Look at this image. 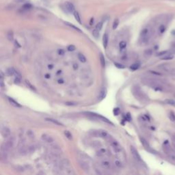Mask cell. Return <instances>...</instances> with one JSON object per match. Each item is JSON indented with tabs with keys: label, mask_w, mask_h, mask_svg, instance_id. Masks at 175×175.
Instances as JSON below:
<instances>
[{
	"label": "cell",
	"mask_w": 175,
	"mask_h": 175,
	"mask_svg": "<svg viewBox=\"0 0 175 175\" xmlns=\"http://www.w3.org/2000/svg\"><path fill=\"white\" fill-rule=\"evenodd\" d=\"M114 114L115 115H118V113H119V109L116 108V109H114Z\"/></svg>",
	"instance_id": "cell-44"
},
{
	"label": "cell",
	"mask_w": 175,
	"mask_h": 175,
	"mask_svg": "<svg viewBox=\"0 0 175 175\" xmlns=\"http://www.w3.org/2000/svg\"><path fill=\"white\" fill-rule=\"evenodd\" d=\"M46 121H49V122H51L54 123V124H55V125H57L63 126V125L62 124V123H61V122H60L58 121H56V120L52 119V118H46Z\"/></svg>",
	"instance_id": "cell-15"
},
{
	"label": "cell",
	"mask_w": 175,
	"mask_h": 175,
	"mask_svg": "<svg viewBox=\"0 0 175 175\" xmlns=\"http://www.w3.org/2000/svg\"><path fill=\"white\" fill-rule=\"evenodd\" d=\"M94 18H90V25H92L94 24Z\"/></svg>",
	"instance_id": "cell-46"
},
{
	"label": "cell",
	"mask_w": 175,
	"mask_h": 175,
	"mask_svg": "<svg viewBox=\"0 0 175 175\" xmlns=\"http://www.w3.org/2000/svg\"><path fill=\"white\" fill-rule=\"evenodd\" d=\"M8 101L10 102V103L12 105H13L14 107H15V108H21V105L19 104L18 103H17L16 101H14L13 99H12V98H8Z\"/></svg>",
	"instance_id": "cell-11"
},
{
	"label": "cell",
	"mask_w": 175,
	"mask_h": 175,
	"mask_svg": "<svg viewBox=\"0 0 175 175\" xmlns=\"http://www.w3.org/2000/svg\"><path fill=\"white\" fill-rule=\"evenodd\" d=\"M120 49H125L126 47H127V42H125V41H122L120 42Z\"/></svg>",
	"instance_id": "cell-29"
},
{
	"label": "cell",
	"mask_w": 175,
	"mask_h": 175,
	"mask_svg": "<svg viewBox=\"0 0 175 175\" xmlns=\"http://www.w3.org/2000/svg\"><path fill=\"white\" fill-rule=\"evenodd\" d=\"M1 135L5 138H7L10 137V130L9 128H8L6 127H2V128H1Z\"/></svg>",
	"instance_id": "cell-6"
},
{
	"label": "cell",
	"mask_w": 175,
	"mask_h": 175,
	"mask_svg": "<svg viewBox=\"0 0 175 175\" xmlns=\"http://www.w3.org/2000/svg\"><path fill=\"white\" fill-rule=\"evenodd\" d=\"M48 68H49V69H52V68H54V65H53V64H49V65L48 66Z\"/></svg>",
	"instance_id": "cell-50"
},
{
	"label": "cell",
	"mask_w": 175,
	"mask_h": 175,
	"mask_svg": "<svg viewBox=\"0 0 175 175\" xmlns=\"http://www.w3.org/2000/svg\"><path fill=\"white\" fill-rule=\"evenodd\" d=\"M64 135H65V136L68 139H72V135H71V133L68 131H64Z\"/></svg>",
	"instance_id": "cell-30"
},
{
	"label": "cell",
	"mask_w": 175,
	"mask_h": 175,
	"mask_svg": "<svg viewBox=\"0 0 175 175\" xmlns=\"http://www.w3.org/2000/svg\"><path fill=\"white\" fill-rule=\"evenodd\" d=\"M169 117H170L171 121L175 122V114H174V112H170V114H169Z\"/></svg>",
	"instance_id": "cell-33"
},
{
	"label": "cell",
	"mask_w": 175,
	"mask_h": 175,
	"mask_svg": "<svg viewBox=\"0 0 175 175\" xmlns=\"http://www.w3.org/2000/svg\"><path fill=\"white\" fill-rule=\"evenodd\" d=\"M25 0H14V1L17 2V3H23Z\"/></svg>",
	"instance_id": "cell-49"
},
{
	"label": "cell",
	"mask_w": 175,
	"mask_h": 175,
	"mask_svg": "<svg viewBox=\"0 0 175 175\" xmlns=\"http://www.w3.org/2000/svg\"><path fill=\"white\" fill-rule=\"evenodd\" d=\"M16 71H15L13 68H8V69L7 70V73H8V75H14L15 74Z\"/></svg>",
	"instance_id": "cell-20"
},
{
	"label": "cell",
	"mask_w": 175,
	"mask_h": 175,
	"mask_svg": "<svg viewBox=\"0 0 175 175\" xmlns=\"http://www.w3.org/2000/svg\"><path fill=\"white\" fill-rule=\"evenodd\" d=\"M64 8H66L68 12L73 13L75 11V8L74 5L72 4L71 2L66 1V2H64Z\"/></svg>",
	"instance_id": "cell-2"
},
{
	"label": "cell",
	"mask_w": 175,
	"mask_h": 175,
	"mask_svg": "<svg viewBox=\"0 0 175 175\" xmlns=\"http://www.w3.org/2000/svg\"><path fill=\"white\" fill-rule=\"evenodd\" d=\"M79 165H80V166H81L84 170H89L88 163L85 162V161H84V160L81 159V161H79Z\"/></svg>",
	"instance_id": "cell-10"
},
{
	"label": "cell",
	"mask_w": 175,
	"mask_h": 175,
	"mask_svg": "<svg viewBox=\"0 0 175 175\" xmlns=\"http://www.w3.org/2000/svg\"><path fill=\"white\" fill-rule=\"evenodd\" d=\"M72 67H73V68H74L75 70H77V69L78 68V64H74L73 66H72Z\"/></svg>",
	"instance_id": "cell-48"
},
{
	"label": "cell",
	"mask_w": 175,
	"mask_h": 175,
	"mask_svg": "<svg viewBox=\"0 0 175 175\" xmlns=\"http://www.w3.org/2000/svg\"><path fill=\"white\" fill-rule=\"evenodd\" d=\"M99 30H98L97 29H94V30L92 31V35L94 36L95 38H98L99 37Z\"/></svg>",
	"instance_id": "cell-21"
},
{
	"label": "cell",
	"mask_w": 175,
	"mask_h": 175,
	"mask_svg": "<svg viewBox=\"0 0 175 175\" xmlns=\"http://www.w3.org/2000/svg\"><path fill=\"white\" fill-rule=\"evenodd\" d=\"M27 135H28V136L30 137V138L34 137V133H33V132H32L31 131H27Z\"/></svg>",
	"instance_id": "cell-40"
},
{
	"label": "cell",
	"mask_w": 175,
	"mask_h": 175,
	"mask_svg": "<svg viewBox=\"0 0 175 175\" xmlns=\"http://www.w3.org/2000/svg\"><path fill=\"white\" fill-rule=\"evenodd\" d=\"M131 152V154L133 156L135 159L138 161H141V157H140V155H139L138 152L137 151V150L133 147V146H131L130 148Z\"/></svg>",
	"instance_id": "cell-5"
},
{
	"label": "cell",
	"mask_w": 175,
	"mask_h": 175,
	"mask_svg": "<svg viewBox=\"0 0 175 175\" xmlns=\"http://www.w3.org/2000/svg\"><path fill=\"white\" fill-rule=\"evenodd\" d=\"M108 34H105L104 35H103V47H105V48H106L107 47V46H108Z\"/></svg>",
	"instance_id": "cell-12"
},
{
	"label": "cell",
	"mask_w": 175,
	"mask_h": 175,
	"mask_svg": "<svg viewBox=\"0 0 175 175\" xmlns=\"http://www.w3.org/2000/svg\"><path fill=\"white\" fill-rule=\"evenodd\" d=\"M25 84H27V86H28L29 88H31V90H36V88H34V85H31V83H30V81H28V80H27V79H26V80H25Z\"/></svg>",
	"instance_id": "cell-32"
},
{
	"label": "cell",
	"mask_w": 175,
	"mask_h": 175,
	"mask_svg": "<svg viewBox=\"0 0 175 175\" xmlns=\"http://www.w3.org/2000/svg\"><path fill=\"white\" fill-rule=\"evenodd\" d=\"M106 150L105 148H100L97 151V155L98 156H103L106 153Z\"/></svg>",
	"instance_id": "cell-18"
},
{
	"label": "cell",
	"mask_w": 175,
	"mask_h": 175,
	"mask_svg": "<svg viewBox=\"0 0 175 175\" xmlns=\"http://www.w3.org/2000/svg\"><path fill=\"white\" fill-rule=\"evenodd\" d=\"M66 25H68V26H69L70 27H71V28H72V29H74V30H77V31H79V32H81V30L78 28L77 27H76L75 25H74L73 24H72V23H68V22H65L64 23Z\"/></svg>",
	"instance_id": "cell-17"
},
{
	"label": "cell",
	"mask_w": 175,
	"mask_h": 175,
	"mask_svg": "<svg viewBox=\"0 0 175 175\" xmlns=\"http://www.w3.org/2000/svg\"><path fill=\"white\" fill-rule=\"evenodd\" d=\"M167 54V51H162L157 54V55H166Z\"/></svg>",
	"instance_id": "cell-45"
},
{
	"label": "cell",
	"mask_w": 175,
	"mask_h": 175,
	"mask_svg": "<svg viewBox=\"0 0 175 175\" xmlns=\"http://www.w3.org/2000/svg\"><path fill=\"white\" fill-rule=\"evenodd\" d=\"M42 139L43 141H45V142H47V143H52L54 142V139L51 137H50L49 135H47V134H44L42 135Z\"/></svg>",
	"instance_id": "cell-9"
},
{
	"label": "cell",
	"mask_w": 175,
	"mask_h": 175,
	"mask_svg": "<svg viewBox=\"0 0 175 175\" xmlns=\"http://www.w3.org/2000/svg\"><path fill=\"white\" fill-rule=\"evenodd\" d=\"M163 151H164V152L166 153V154H168V155H170L172 154V149H171L170 146V145L168 144V141H166L165 142V143L163 144Z\"/></svg>",
	"instance_id": "cell-8"
},
{
	"label": "cell",
	"mask_w": 175,
	"mask_h": 175,
	"mask_svg": "<svg viewBox=\"0 0 175 175\" xmlns=\"http://www.w3.org/2000/svg\"><path fill=\"white\" fill-rule=\"evenodd\" d=\"M14 46H15V47H16L17 48H20V47H21V45H20V44H19V43H18V42H17V41H14Z\"/></svg>",
	"instance_id": "cell-41"
},
{
	"label": "cell",
	"mask_w": 175,
	"mask_h": 175,
	"mask_svg": "<svg viewBox=\"0 0 175 175\" xmlns=\"http://www.w3.org/2000/svg\"><path fill=\"white\" fill-rule=\"evenodd\" d=\"M118 24H119V20L118 19V18H116L114 21V23H113V25H112V28L113 30H116L118 27Z\"/></svg>",
	"instance_id": "cell-23"
},
{
	"label": "cell",
	"mask_w": 175,
	"mask_h": 175,
	"mask_svg": "<svg viewBox=\"0 0 175 175\" xmlns=\"http://www.w3.org/2000/svg\"><path fill=\"white\" fill-rule=\"evenodd\" d=\"M172 144H173V146L175 149V137H172Z\"/></svg>",
	"instance_id": "cell-47"
},
{
	"label": "cell",
	"mask_w": 175,
	"mask_h": 175,
	"mask_svg": "<svg viewBox=\"0 0 175 175\" xmlns=\"http://www.w3.org/2000/svg\"><path fill=\"white\" fill-rule=\"evenodd\" d=\"M139 67V65L138 64H133L131 66V69L133 70V71H135L137 69H138V68Z\"/></svg>",
	"instance_id": "cell-31"
},
{
	"label": "cell",
	"mask_w": 175,
	"mask_h": 175,
	"mask_svg": "<svg viewBox=\"0 0 175 175\" xmlns=\"http://www.w3.org/2000/svg\"><path fill=\"white\" fill-rule=\"evenodd\" d=\"M99 135L101 137L105 138H108V136H109L108 133L106 131H99Z\"/></svg>",
	"instance_id": "cell-19"
},
{
	"label": "cell",
	"mask_w": 175,
	"mask_h": 175,
	"mask_svg": "<svg viewBox=\"0 0 175 175\" xmlns=\"http://www.w3.org/2000/svg\"><path fill=\"white\" fill-rule=\"evenodd\" d=\"M67 49H68V51H75V47L72 45H69V46L68 47Z\"/></svg>",
	"instance_id": "cell-35"
},
{
	"label": "cell",
	"mask_w": 175,
	"mask_h": 175,
	"mask_svg": "<svg viewBox=\"0 0 175 175\" xmlns=\"http://www.w3.org/2000/svg\"><path fill=\"white\" fill-rule=\"evenodd\" d=\"M151 54H152V50L148 49L145 51V55H146L150 56V55H151Z\"/></svg>",
	"instance_id": "cell-37"
},
{
	"label": "cell",
	"mask_w": 175,
	"mask_h": 175,
	"mask_svg": "<svg viewBox=\"0 0 175 175\" xmlns=\"http://www.w3.org/2000/svg\"><path fill=\"white\" fill-rule=\"evenodd\" d=\"M170 55H168V56H166L165 58H163V60H170L173 58L172 56H170Z\"/></svg>",
	"instance_id": "cell-42"
},
{
	"label": "cell",
	"mask_w": 175,
	"mask_h": 175,
	"mask_svg": "<svg viewBox=\"0 0 175 175\" xmlns=\"http://www.w3.org/2000/svg\"><path fill=\"white\" fill-rule=\"evenodd\" d=\"M7 38L10 41H12L13 40V32L12 31H8V34H7Z\"/></svg>",
	"instance_id": "cell-24"
},
{
	"label": "cell",
	"mask_w": 175,
	"mask_h": 175,
	"mask_svg": "<svg viewBox=\"0 0 175 175\" xmlns=\"http://www.w3.org/2000/svg\"><path fill=\"white\" fill-rule=\"evenodd\" d=\"M20 81H21V80H20V78H19V77H16V78H15L14 82H15L16 84H19Z\"/></svg>",
	"instance_id": "cell-43"
},
{
	"label": "cell",
	"mask_w": 175,
	"mask_h": 175,
	"mask_svg": "<svg viewBox=\"0 0 175 175\" xmlns=\"http://www.w3.org/2000/svg\"><path fill=\"white\" fill-rule=\"evenodd\" d=\"M140 139H141V142H142V143L143 146H144L145 148H149V145H148V142H146V140H145L144 138H140Z\"/></svg>",
	"instance_id": "cell-27"
},
{
	"label": "cell",
	"mask_w": 175,
	"mask_h": 175,
	"mask_svg": "<svg viewBox=\"0 0 175 175\" xmlns=\"http://www.w3.org/2000/svg\"><path fill=\"white\" fill-rule=\"evenodd\" d=\"M73 15H74V17H75V18L76 19L78 23H81V17H80V15H79V12H77V11H75V12H73Z\"/></svg>",
	"instance_id": "cell-14"
},
{
	"label": "cell",
	"mask_w": 175,
	"mask_h": 175,
	"mask_svg": "<svg viewBox=\"0 0 175 175\" xmlns=\"http://www.w3.org/2000/svg\"><path fill=\"white\" fill-rule=\"evenodd\" d=\"M103 21H101V22L98 23L97 24V25H96V27H95V28L97 29V30H99V31H101V29H102V27H103Z\"/></svg>",
	"instance_id": "cell-28"
},
{
	"label": "cell",
	"mask_w": 175,
	"mask_h": 175,
	"mask_svg": "<svg viewBox=\"0 0 175 175\" xmlns=\"http://www.w3.org/2000/svg\"><path fill=\"white\" fill-rule=\"evenodd\" d=\"M140 36H141L142 41L144 42H146L148 41V39L150 38V31L148 28H144V30L141 31Z\"/></svg>",
	"instance_id": "cell-1"
},
{
	"label": "cell",
	"mask_w": 175,
	"mask_h": 175,
	"mask_svg": "<svg viewBox=\"0 0 175 175\" xmlns=\"http://www.w3.org/2000/svg\"><path fill=\"white\" fill-rule=\"evenodd\" d=\"M58 83L59 84H63L64 81H63L62 79H60V80H58Z\"/></svg>",
	"instance_id": "cell-51"
},
{
	"label": "cell",
	"mask_w": 175,
	"mask_h": 175,
	"mask_svg": "<svg viewBox=\"0 0 175 175\" xmlns=\"http://www.w3.org/2000/svg\"><path fill=\"white\" fill-rule=\"evenodd\" d=\"M45 77H46L47 79H49V78H50V75H48V74H47V75H45Z\"/></svg>",
	"instance_id": "cell-52"
},
{
	"label": "cell",
	"mask_w": 175,
	"mask_h": 175,
	"mask_svg": "<svg viewBox=\"0 0 175 175\" xmlns=\"http://www.w3.org/2000/svg\"><path fill=\"white\" fill-rule=\"evenodd\" d=\"M78 58H79V60L81 61V62H86V58H85V57L83 55V54H78Z\"/></svg>",
	"instance_id": "cell-22"
},
{
	"label": "cell",
	"mask_w": 175,
	"mask_h": 175,
	"mask_svg": "<svg viewBox=\"0 0 175 175\" xmlns=\"http://www.w3.org/2000/svg\"><path fill=\"white\" fill-rule=\"evenodd\" d=\"M159 32H160L161 34H163V33L165 31V30H166V27H165L163 25H162L159 27Z\"/></svg>",
	"instance_id": "cell-34"
},
{
	"label": "cell",
	"mask_w": 175,
	"mask_h": 175,
	"mask_svg": "<svg viewBox=\"0 0 175 175\" xmlns=\"http://www.w3.org/2000/svg\"><path fill=\"white\" fill-rule=\"evenodd\" d=\"M32 8V5L30 3H26L25 4H23L22 7V9L24 10H29Z\"/></svg>",
	"instance_id": "cell-16"
},
{
	"label": "cell",
	"mask_w": 175,
	"mask_h": 175,
	"mask_svg": "<svg viewBox=\"0 0 175 175\" xmlns=\"http://www.w3.org/2000/svg\"><path fill=\"white\" fill-rule=\"evenodd\" d=\"M115 166H116V167H118V168H121L122 166V163H121V161H119V160H116L115 161Z\"/></svg>",
	"instance_id": "cell-36"
},
{
	"label": "cell",
	"mask_w": 175,
	"mask_h": 175,
	"mask_svg": "<svg viewBox=\"0 0 175 175\" xmlns=\"http://www.w3.org/2000/svg\"><path fill=\"white\" fill-rule=\"evenodd\" d=\"M100 166L102 167L104 170H109L111 168V163L107 159H103L100 163Z\"/></svg>",
	"instance_id": "cell-4"
},
{
	"label": "cell",
	"mask_w": 175,
	"mask_h": 175,
	"mask_svg": "<svg viewBox=\"0 0 175 175\" xmlns=\"http://www.w3.org/2000/svg\"><path fill=\"white\" fill-rule=\"evenodd\" d=\"M58 53L59 55H63L64 53H65V51H64V49H59L58 51Z\"/></svg>",
	"instance_id": "cell-39"
},
{
	"label": "cell",
	"mask_w": 175,
	"mask_h": 175,
	"mask_svg": "<svg viewBox=\"0 0 175 175\" xmlns=\"http://www.w3.org/2000/svg\"><path fill=\"white\" fill-rule=\"evenodd\" d=\"M133 94L135 96L136 98H138V99H144V94H143V92H141V90L139 89V88H135L133 89Z\"/></svg>",
	"instance_id": "cell-3"
},
{
	"label": "cell",
	"mask_w": 175,
	"mask_h": 175,
	"mask_svg": "<svg viewBox=\"0 0 175 175\" xmlns=\"http://www.w3.org/2000/svg\"><path fill=\"white\" fill-rule=\"evenodd\" d=\"M100 61H101V64L102 65V66H105V58L103 55V54H100Z\"/></svg>",
	"instance_id": "cell-25"
},
{
	"label": "cell",
	"mask_w": 175,
	"mask_h": 175,
	"mask_svg": "<svg viewBox=\"0 0 175 175\" xmlns=\"http://www.w3.org/2000/svg\"><path fill=\"white\" fill-rule=\"evenodd\" d=\"M166 103L168 105H170L175 107V101L172 99H167L166 100Z\"/></svg>",
	"instance_id": "cell-26"
},
{
	"label": "cell",
	"mask_w": 175,
	"mask_h": 175,
	"mask_svg": "<svg viewBox=\"0 0 175 175\" xmlns=\"http://www.w3.org/2000/svg\"><path fill=\"white\" fill-rule=\"evenodd\" d=\"M115 66H116L117 68H125V66H124L122 64H118V63H115Z\"/></svg>",
	"instance_id": "cell-38"
},
{
	"label": "cell",
	"mask_w": 175,
	"mask_h": 175,
	"mask_svg": "<svg viewBox=\"0 0 175 175\" xmlns=\"http://www.w3.org/2000/svg\"><path fill=\"white\" fill-rule=\"evenodd\" d=\"M106 94H107V90H106V89L105 88H103V89L101 90V92H100V94H99V98L101 99H104L105 97Z\"/></svg>",
	"instance_id": "cell-13"
},
{
	"label": "cell",
	"mask_w": 175,
	"mask_h": 175,
	"mask_svg": "<svg viewBox=\"0 0 175 175\" xmlns=\"http://www.w3.org/2000/svg\"><path fill=\"white\" fill-rule=\"evenodd\" d=\"M158 68H160V69H162L163 71H165L166 72H170V71L172 70V67L171 66L170 64H162L161 65H159L158 66Z\"/></svg>",
	"instance_id": "cell-7"
}]
</instances>
